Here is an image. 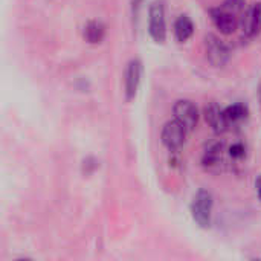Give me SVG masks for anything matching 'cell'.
I'll return each mask as SVG.
<instances>
[{
	"label": "cell",
	"instance_id": "8992f818",
	"mask_svg": "<svg viewBox=\"0 0 261 261\" xmlns=\"http://www.w3.org/2000/svg\"><path fill=\"white\" fill-rule=\"evenodd\" d=\"M210 17H211V21L216 26V29L220 31V34L229 35V34H234L239 28V20H237L236 14L223 6L211 8Z\"/></svg>",
	"mask_w": 261,
	"mask_h": 261
},
{
	"label": "cell",
	"instance_id": "30bf717a",
	"mask_svg": "<svg viewBox=\"0 0 261 261\" xmlns=\"http://www.w3.org/2000/svg\"><path fill=\"white\" fill-rule=\"evenodd\" d=\"M223 150L225 145L223 142H211L202 154V165L208 170H213L216 167L220 165L222 159H223Z\"/></svg>",
	"mask_w": 261,
	"mask_h": 261
},
{
	"label": "cell",
	"instance_id": "52a82bcc",
	"mask_svg": "<svg viewBox=\"0 0 261 261\" xmlns=\"http://www.w3.org/2000/svg\"><path fill=\"white\" fill-rule=\"evenodd\" d=\"M173 113H174V119H177L180 124H184L188 132L196 128V125L199 122V109L193 101H190V99L176 101L173 106Z\"/></svg>",
	"mask_w": 261,
	"mask_h": 261
},
{
	"label": "cell",
	"instance_id": "8fae6325",
	"mask_svg": "<svg viewBox=\"0 0 261 261\" xmlns=\"http://www.w3.org/2000/svg\"><path fill=\"white\" fill-rule=\"evenodd\" d=\"M84 40L90 44H99L106 37V26L99 20H89L83 31Z\"/></svg>",
	"mask_w": 261,
	"mask_h": 261
},
{
	"label": "cell",
	"instance_id": "4fadbf2b",
	"mask_svg": "<svg viewBox=\"0 0 261 261\" xmlns=\"http://www.w3.org/2000/svg\"><path fill=\"white\" fill-rule=\"evenodd\" d=\"M225 116H226L229 127L239 125L249 116V109L243 102H234V104L225 107Z\"/></svg>",
	"mask_w": 261,
	"mask_h": 261
},
{
	"label": "cell",
	"instance_id": "7a4b0ae2",
	"mask_svg": "<svg viewBox=\"0 0 261 261\" xmlns=\"http://www.w3.org/2000/svg\"><path fill=\"white\" fill-rule=\"evenodd\" d=\"M148 34L151 40L158 44L167 40V18L165 6L162 0H153L148 8Z\"/></svg>",
	"mask_w": 261,
	"mask_h": 261
},
{
	"label": "cell",
	"instance_id": "9a60e30c",
	"mask_svg": "<svg viewBox=\"0 0 261 261\" xmlns=\"http://www.w3.org/2000/svg\"><path fill=\"white\" fill-rule=\"evenodd\" d=\"M245 3H246V0H225V3L222 6L236 14L237 11H242L243 9Z\"/></svg>",
	"mask_w": 261,
	"mask_h": 261
},
{
	"label": "cell",
	"instance_id": "2e32d148",
	"mask_svg": "<svg viewBox=\"0 0 261 261\" xmlns=\"http://www.w3.org/2000/svg\"><path fill=\"white\" fill-rule=\"evenodd\" d=\"M255 188H257V196H258V199L261 200V174L257 177V180H255Z\"/></svg>",
	"mask_w": 261,
	"mask_h": 261
},
{
	"label": "cell",
	"instance_id": "e0dca14e",
	"mask_svg": "<svg viewBox=\"0 0 261 261\" xmlns=\"http://www.w3.org/2000/svg\"><path fill=\"white\" fill-rule=\"evenodd\" d=\"M258 101H260V107H261V81H260V86H258Z\"/></svg>",
	"mask_w": 261,
	"mask_h": 261
},
{
	"label": "cell",
	"instance_id": "5b68a950",
	"mask_svg": "<svg viewBox=\"0 0 261 261\" xmlns=\"http://www.w3.org/2000/svg\"><path fill=\"white\" fill-rule=\"evenodd\" d=\"M141 81H142V61L133 58L127 63L125 73H124V93L127 101L136 98Z\"/></svg>",
	"mask_w": 261,
	"mask_h": 261
},
{
	"label": "cell",
	"instance_id": "9c48e42d",
	"mask_svg": "<svg viewBox=\"0 0 261 261\" xmlns=\"http://www.w3.org/2000/svg\"><path fill=\"white\" fill-rule=\"evenodd\" d=\"M242 29L243 34L249 38L257 37L261 32V2L254 3L245 12L242 18Z\"/></svg>",
	"mask_w": 261,
	"mask_h": 261
},
{
	"label": "cell",
	"instance_id": "277c9868",
	"mask_svg": "<svg viewBox=\"0 0 261 261\" xmlns=\"http://www.w3.org/2000/svg\"><path fill=\"white\" fill-rule=\"evenodd\" d=\"M187 133H188L187 127L180 124L177 119H173V121L165 122V125L162 127L161 141L170 151H176L185 144Z\"/></svg>",
	"mask_w": 261,
	"mask_h": 261
},
{
	"label": "cell",
	"instance_id": "5bb4252c",
	"mask_svg": "<svg viewBox=\"0 0 261 261\" xmlns=\"http://www.w3.org/2000/svg\"><path fill=\"white\" fill-rule=\"evenodd\" d=\"M229 154H231V158H232V159L240 161V159H243V158H245V154H246V148H245V145H243L242 142H236V144H232V145H231V148H229Z\"/></svg>",
	"mask_w": 261,
	"mask_h": 261
},
{
	"label": "cell",
	"instance_id": "3957f363",
	"mask_svg": "<svg viewBox=\"0 0 261 261\" xmlns=\"http://www.w3.org/2000/svg\"><path fill=\"white\" fill-rule=\"evenodd\" d=\"M205 54L206 60L214 67H223L231 58V50L228 44L214 34H208L205 37Z\"/></svg>",
	"mask_w": 261,
	"mask_h": 261
},
{
	"label": "cell",
	"instance_id": "ba28073f",
	"mask_svg": "<svg viewBox=\"0 0 261 261\" xmlns=\"http://www.w3.org/2000/svg\"><path fill=\"white\" fill-rule=\"evenodd\" d=\"M203 115H205V121L214 130V133L222 135L229 128V124L225 116V109H222L217 102L206 104L203 109Z\"/></svg>",
	"mask_w": 261,
	"mask_h": 261
},
{
	"label": "cell",
	"instance_id": "6da1fadb",
	"mask_svg": "<svg viewBox=\"0 0 261 261\" xmlns=\"http://www.w3.org/2000/svg\"><path fill=\"white\" fill-rule=\"evenodd\" d=\"M213 208H214V197L208 190H199L190 205L191 217L203 229H208L213 222Z\"/></svg>",
	"mask_w": 261,
	"mask_h": 261
},
{
	"label": "cell",
	"instance_id": "7c38bea8",
	"mask_svg": "<svg viewBox=\"0 0 261 261\" xmlns=\"http://www.w3.org/2000/svg\"><path fill=\"white\" fill-rule=\"evenodd\" d=\"M194 34V23L188 15H180L174 21V37L179 43L188 41Z\"/></svg>",
	"mask_w": 261,
	"mask_h": 261
}]
</instances>
